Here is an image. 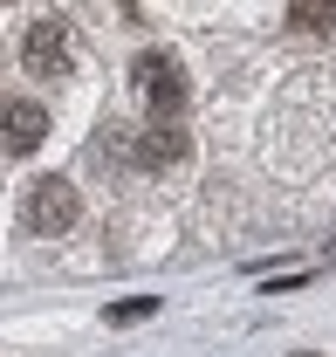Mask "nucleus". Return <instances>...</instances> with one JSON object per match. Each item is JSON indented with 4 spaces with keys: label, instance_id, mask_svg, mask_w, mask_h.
I'll return each instance as SVG.
<instances>
[{
    "label": "nucleus",
    "instance_id": "1",
    "mask_svg": "<svg viewBox=\"0 0 336 357\" xmlns=\"http://www.w3.org/2000/svg\"><path fill=\"white\" fill-rule=\"evenodd\" d=\"M28 234H69L76 227V185L69 178H35L28 185V206H21Z\"/></svg>",
    "mask_w": 336,
    "mask_h": 357
},
{
    "label": "nucleus",
    "instance_id": "2",
    "mask_svg": "<svg viewBox=\"0 0 336 357\" xmlns=\"http://www.w3.org/2000/svg\"><path fill=\"white\" fill-rule=\"evenodd\" d=\"M42 137H48V110L42 103H28V96L0 103V151H35Z\"/></svg>",
    "mask_w": 336,
    "mask_h": 357
},
{
    "label": "nucleus",
    "instance_id": "3",
    "mask_svg": "<svg viewBox=\"0 0 336 357\" xmlns=\"http://www.w3.org/2000/svg\"><path fill=\"white\" fill-rule=\"evenodd\" d=\"M137 76H144V96H151V117L165 124L171 110L185 103V83H178V62H165V55H144V62H137Z\"/></svg>",
    "mask_w": 336,
    "mask_h": 357
},
{
    "label": "nucleus",
    "instance_id": "4",
    "mask_svg": "<svg viewBox=\"0 0 336 357\" xmlns=\"http://www.w3.org/2000/svg\"><path fill=\"white\" fill-rule=\"evenodd\" d=\"M28 69H35V76L69 69V42H62V28H55V21H35V35H28Z\"/></svg>",
    "mask_w": 336,
    "mask_h": 357
},
{
    "label": "nucleus",
    "instance_id": "5",
    "mask_svg": "<svg viewBox=\"0 0 336 357\" xmlns=\"http://www.w3.org/2000/svg\"><path fill=\"white\" fill-rule=\"evenodd\" d=\"M178 151H185V137L165 131V124H158V137H144V165H165V158H178Z\"/></svg>",
    "mask_w": 336,
    "mask_h": 357
},
{
    "label": "nucleus",
    "instance_id": "6",
    "mask_svg": "<svg viewBox=\"0 0 336 357\" xmlns=\"http://www.w3.org/2000/svg\"><path fill=\"white\" fill-rule=\"evenodd\" d=\"M144 316H158V296H130V303H117L110 323H144Z\"/></svg>",
    "mask_w": 336,
    "mask_h": 357
},
{
    "label": "nucleus",
    "instance_id": "7",
    "mask_svg": "<svg viewBox=\"0 0 336 357\" xmlns=\"http://www.w3.org/2000/svg\"><path fill=\"white\" fill-rule=\"evenodd\" d=\"M302 357H309V351H302Z\"/></svg>",
    "mask_w": 336,
    "mask_h": 357
}]
</instances>
